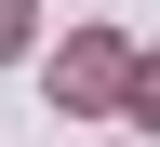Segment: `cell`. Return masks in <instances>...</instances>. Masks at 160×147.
Segmentation results:
<instances>
[{
	"mask_svg": "<svg viewBox=\"0 0 160 147\" xmlns=\"http://www.w3.org/2000/svg\"><path fill=\"white\" fill-rule=\"evenodd\" d=\"M53 80H67L80 107H107V94H120V80H133V67H120V40H80V54H67V67H53Z\"/></svg>",
	"mask_w": 160,
	"mask_h": 147,
	"instance_id": "1",
	"label": "cell"
},
{
	"mask_svg": "<svg viewBox=\"0 0 160 147\" xmlns=\"http://www.w3.org/2000/svg\"><path fill=\"white\" fill-rule=\"evenodd\" d=\"M120 107H133V120H147V134H160V54H147V67H133V80H120Z\"/></svg>",
	"mask_w": 160,
	"mask_h": 147,
	"instance_id": "2",
	"label": "cell"
},
{
	"mask_svg": "<svg viewBox=\"0 0 160 147\" xmlns=\"http://www.w3.org/2000/svg\"><path fill=\"white\" fill-rule=\"evenodd\" d=\"M0 54H27V0H0Z\"/></svg>",
	"mask_w": 160,
	"mask_h": 147,
	"instance_id": "3",
	"label": "cell"
}]
</instances>
